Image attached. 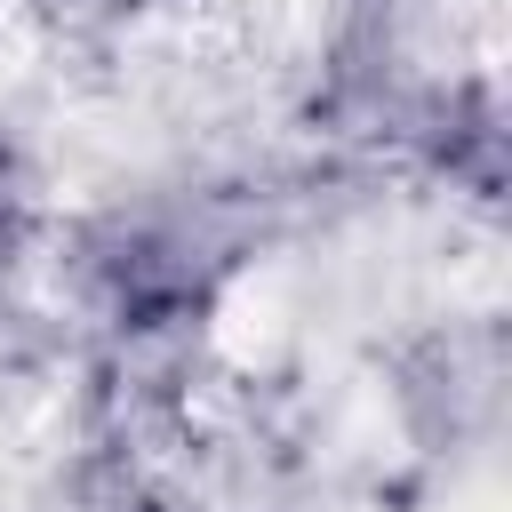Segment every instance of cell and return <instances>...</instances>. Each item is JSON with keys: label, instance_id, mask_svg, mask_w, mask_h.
Wrapping results in <instances>:
<instances>
[{"label": "cell", "instance_id": "cell-1", "mask_svg": "<svg viewBox=\"0 0 512 512\" xmlns=\"http://www.w3.org/2000/svg\"><path fill=\"white\" fill-rule=\"evenodd\" d=\"M64 24H128V16H144L152 0H48Z\"/></svg>", "mask_w": 512, "mask_h": 512}, {"label": "cell", "instance_id": "cell-2", "mask_svg": "<svg viewBox=\"0 0 512 512\" xmlns=\"http://www.w3.org/2000/svg\"><path fill=\"white\" fill-rule=\"evenodd\" d=\"M16 216H24V184H16V160H8V144H0V248L16 240Z\"/></svg>", "mask_w": 512, "mask_h": 512}]
</instances>
